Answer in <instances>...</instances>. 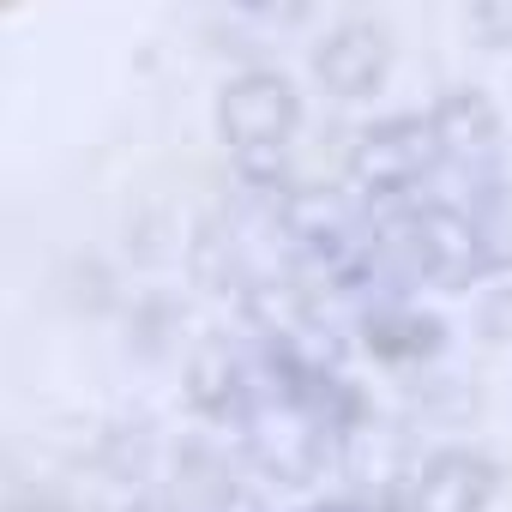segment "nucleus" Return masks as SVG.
Wrapping results in <instances>:
<instances>
[{
	"mask_svg": "<svg viewBox=\"0 0 512 512\" xmlns=\"http://www.w3.org/2000/svg\"><path fill=\"white\" fill-rule=\"evenodd\" d=\"M386 67H392V43L380 25L368 19H350L338 25L320 49H314V73L332 97H374L386 85Z\"/></svg>",
	"mask_w": 512,
	"mask_h": 512,
	"instance_id": "20e7f679",
	"label": "nucleus"
},
{
	"mask_svg": "<svg viewBox=\"0 0 512 512\" xmlns=\"http://www.w3.org/2000/svg\"><path fill=\"white\" fill-rule=\"evenodd\" d=\"M500 488V470L482 452H434L404 488V512H482Z\"/></svg>",
	"mask_w": 512,
	"mask_h": 512,
	"instance_id": "7ed1b4c3",
	"label": "nucleus"
},
{
	"mask_svg": "<svg viewBox=\"0 0 512 512\" xmlns=\"http://www.w3.org/2000/svg\"><path fill=\"white\" fill-rule=\"evenodd\" d=\"M482 326H488V332H512V278L482 302Z\"/></svg>",
	"mask_w": 512,
	"mask_h": 512,
	"instance_id": "6e6552de",
	"label": "nucleus"
},
{
	"mask_svg": "<svg viewBox=\"0 0 512 512\" xmlns=\"http://www.w3.org/2000/svg\"><path fill=\"white\" fill-rule=\"evenodd\" d=\"M470 241H476V272H512V181H482L470 199Z\"/></svg>",
	"mask_w": 512,
	"mask_h": 512,
	"instance_id": "423d86ee",
	"label": "nucleus"
},
{
	"mask_svg": "<svg viewBox=\"0 0 512 512\" xmlns=\"http://www.w3.org/2000/svg\"><path fill=\"white\" fill-rule=\"evenodd\" d=\"M302 97L284 73H241L217 91V133L247 175H278L284 151L296 145Z\"/></svg>",
	"mask_w": 512,
	"mask_h": 512,
	"instance_id": "f257e3e1",
	"label": "nucleus"
},
{
	"mask_svg": "<svg viewBox=\"0 0 512 512\" xmlns=\"http://www.w3.org/2000/svg\"><path fill=\"white\" fill-rule=\"evenodd\" d=\"M223 13H235V19H247V25H266V31H284V25H296L302 13H308V0H217Z\"/></svg>",
	"mask_w": 512,
	"mask_h": 512,
	"instance_id": "0eeeda50",
	"label": "nucleus"
},
{
	"mask_svg": "<svg viewBox=\"0 0 512 512\" xmlns=\"http://www.w3.org/2000/svg\"><path fill=\"white\" fill-rule=\"evenodd\" d=\"M356 326H362L368 356H374V362H392V368L428 362V356L446 344V326H440L428 308H410V302H398V296H374Z\"/></svg>",
	"mask_w": 512,
	"mask_h": 512,
	"instance_id": "39448f33",
	"label": "nucleus"
},
{
	"mask_svg": "<svg viewBox=\"0 0 512 512\" xmlns=\"http://www.w3.org/2000/svg\"><path fill=\"white\" fill-rule=\"evenodd\" d=\"M308 512H374V506H362V500H320V506H308Z\"/></svg>",
	"mask_w": 512,
	"mask_h": 512,
	"instance_id": "1a4fd4ad",
	"label": "nucleus"
},
{
	"mask_svg": "<svg viewBox=\"0 0 512 512\" xmlns=\"http://www.w3.org/2000/svg\"><path fill=\"white\" fill-rule=\"evenodd\" d=\"M344 169H350V181H356V199L434 187V133H428V115H398V121L368 127V133L350 145Z\"/></svg>",
	"mask_w": 512,
	"mask_h": 512,
	"instance_id": "f03ea898",
	"label": "nucleus"
}]
</instances>
